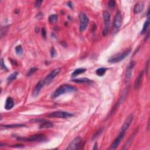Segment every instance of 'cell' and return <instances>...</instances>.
<instances>
[{"label":"cell","mask_w":150,"mask_h":150,"mask_svg":"<svg viewBox=\"0 0 150 150\" xmlns=\"http://www.w3.org/2000/svg\"><path fill=\"white\" fill-rule=\"evenodd\" d=\"M76 90L77 89L76 87L73 86L69 85H63L59 87L58 88H57L56 90L52 94L51 97L52 99H55L57 97H59L60 96L62 95V94L68 93H72Z\"/></svg>","instance_id":"obj_1"},{"label":"cell","mask_w":150,"mask_h":150,"mask_svg":"<svg viewBox=\"0 0 150 150\" xmlns=\"http://www.w3.org/2000/svg\"><path fill=\"white\" fill-rule=\"evenodd\" d=\"M130 52H131V49H127L126 51L123 52V53H118V54H116L114 55V56H113L111 58H110L108 60V62L111 63H116L121 62V60H124L130 54Z\"/></svg>","instance_id":"obj_2"},{"label":"cell","mask_w":150,"mask_h":150,"mask_svg":"<svg viewBox=\"0 0 150 150\" xmlns=\"http://www.w3.org/2000/svg\"><path fill=\"white\" fill-rule=\"evenodd\" d=\"M45 137L44 134H36L31 135L29 137H18L17 138L18 141L24 142H34V141H41L45 140Z\"/></svg>","instance_id":"obj_3"},{"label":"cell","mask_w":150,"mask_h":150,"mask_svg":"<svg viewBox=\"0 0 150 150\" xmlns=\"http://www.w3.org/2000/svg\"><path fill=\"white\" fill-rule=\"evenodd\" d=\"M103 19L104 21V28L103 31V35L104 36L108 34L110 24V14L107 11H104L103 13Z\"/></svg>","instance_id":"obj_4"},{"label":"cell","mask_w":150,"mask_h":150,"mask_svg":"<svg viewBox=\"0 0 150 150\" xmlns=\"http://www.w3.org/2000/svg\"><path fill=\"white\" fill-rule=\"evenodd\" d=\"M80 19V31L81 32L85 31L88 26L89 24V18L87 16L85 13L81 12L79 14Z\"/></svg>","instance_id":"obj_5"},{"label":"cell","mask_w":150,"mask_h":150,"mask_svg":"<svg viewBox=\"0 0 150 150\" xmlns=\"http://www.w3.org/2000/svg\"><path fill=\"white\" fill-rule=\"evenodd\" d=\"M73 116L72 113H70L66 112V111H55L53 113H51V114H48V116L49 117H52V118H62V119H67V118L72 117Z\"/></svg>","instance_id":"obj_6"},{"label":"cell","mask_w":150,"mask_h":150,"mask_svg":"<svg viewBox=\"0 0 150 150\" xmlns=\"http://www.w3.org/2000/svg\"><path fill=\"white\" fill-rule=\"evenodd\" d=\"M82 143V138L80 137H77L74 138L72 141L69 144L68 147L66 148L67 150H73V149H78L80 148Z\"/></svg>","instance_id":"obj_7"},{"label":"cell","mask_w":150,"mask_h":150,"mask_svg":"<svg viewBox=\"0 0 150 150\" xmlns=\"http://www.w3.org/2000/svg\"><path fill=\"white\" fill-rule=\"evenodd\" d=\"M60 72V68L55 69L52 71H51V72L48 74V76H46V78H45V79L44 80L45 84L48 85V84L51 83V82L53 81V79H54L59 73Z\"/></svg>","instance_id":"obj_8"},{"label":"cell","mask_w":150,"mask_h":150,"mask_svg":"<svg viewBox=\"0 0 150 150\" xmlns=\"http://www.w3.org/2000/svg\"><path fill=\"white\" fill-rule=\"evenodd\" d=\"M125 133H126V132H123V131L120 132L119 135H118V137L115 139V140H114L113 142V143L111 144V146H110V149H116V148H117L118 146L119 145V144H120L121 141H122L123 139L124 138Z\"/></svg>","instance_id":"obj_9"},{"label":"cell","mask_w":150,"mask_h":150,"mask_svg":"<svg viewBox=\"0 0 150 150\" xmlns=\"http://www.w3.org/2000/svg\"><path fill=\"white\" fill-rule=\"evenodd\" d=\"M135 65V62L131 61L127 66L126 73V83H128V82L130 81V79L131 78L132 73H133V69Z\"/></svg>","instance_id":"obj_10"},{"label":"cell","mask_w":150,"mask_h":150,"mask_svg":"<svg viewBox=\"0 0 150 150\" xmlns=\"http://www.w3.org/2000/svg\"><path fill=\"white\" fill-rule=\"evenodd\" d=\"M122 25V16L120 11H118L114 18V26L116 29H119Z\"/></svg>","instance_id":"obj_11"},{"label":"cell","mask_w":150,"mask_h":150,"mask_svg":"<svg viewBox=\"0 0 150 150\" xmlns=\"http://www.w3.org/2000/svg\"><path fill=\"white\" fill-rule=\"evenodd\" d=\"M134 119V116L133 114H130L127 117V119H126V120L124 121V123L123 124V126L121 127V128L120 130V131H123V132H126L127 130L129 128V127L130 125H131L132 121Z\"/></svg>","instance_id":"obj_12"},{"label":"cell","mask_w":150,"mask_h":150,"mask_svg":"<svg viewBox=\"0 0 150 150\" xmlns=\"http://www.w3.org/2000/svg\"><path fill=\"white\" fill-rule=\"evenodd\" d=\"M44 85H45V84L44 80H40V81L36 84V85L35 86L34 89H33L32 92V95L33 97H36L39 95V92H40L41 89L42 88Z\"/></svg>","instance_id":"obj_13"},{"label":"cell","mask_w":150,"mask_h":150,"mask_svg":"<svg viewBox=\"0 0 150 150\" xmlns=\"http://www.w3.org/2000/svg\"><path fill=\"white\" fill-rule=\"evenodd\" d=\"M143 76H144V71H141V72H140V73L137 77L136 79L135 80L134 82V89L135 90H138V89L140 88L141 86V84L142 83V79H143Z\"/></svg>","instance_id":"obj_14"},{"label":"cell","mask_w":150,"mask_h":150,"mask_svg":"<svg viewBox=\"0 0 150 150\" xmlns=\"http://www.w3.org/2000/svg\"><path fill=\"white\" fill-rule=\"evenodd\" d=\"M144 4L142 2H139L137 3L135 5L133 9V12L134 14H137L140 13L141 12H142L144 10Z\"/></svg>","instance_id":"obj_15"},{"label":"cell","mask_w":150,"mask_h":150,"mask_svg":"<svg viewBox=\"0 0 150 150\" xmlns=\"http://www.w3.org/2000/svg\"><path fill=\"white\" fill-rule=\"evenodd\" d=\"M14 106V101L12 97H8L6 100L5 105V108L7 110H10Z\"/></svg>","instance_id":"obj_16"},{"label":"cell","mask_w":150,"mask_h":150,"mask_svg":"<svg viewBox=\"0 0 150 150\" xmlns=\"http://www.w3.org/2000/svg\"><path fill=\"white\" fill-rule=\"evenodd\" d=\"M72 82L74 83H93V81H92L90 79H89L87 78H80V79H74L72 80Z\"/></svg>","instance_id":"obj_17"},{"label":"cell","mask_w":150,"mask_h":150,"mask_svg":"<svg viewBox=\"0 0 150 150\" xmlns=\"http://www.w3.org/2000/svg\"><path fill=\"white\" fill-rule=\"evenodd\" d=\"M53 127V123L51 121H46L44 123L41 124L40 126H39V128L40 129H45V128H52Z\"/></svg>","instance_id":"obj_18"},{"label":"cell","mask_w":150,"mask_h":150,"mask_svg":"<svg viewBox=\"0 0 150 150\" xmlns=\"http://www.w3.org/2000/svg\"><path fill=\"white\" fill-rule=\"evenodd\" d=\"M18 74L19 73L18 72H14V73H12V74H11L10 76L8 77V78H7V82H8V83H10L11 82L14 81V80H15L17 78Z\"/></svg>","instance_id":"obj_19"},{"label":"cell","mask_w":150,"mask_h":150,"mask_svg":"<svg viewBox=\"0 0 150 150\" xmlns=\"http://www.w3.org/2000/svg\"><path fill=\"white\" fill-rule=\"evenodd\" d=\"M26 126L23 124H10V125H5V126H3L1 125V127H4V128H21L23 127H25Z\"/></svg>","instance_id":"obj_20"},{"label":"cell","mask_w":150,"mask_h":150,"mask_svg":"<svg viewBox=\"0 0 150 150\" xmlns=\"http://www.w3.org/2000/svg\"><path fill=\"white\" fill-rule=\"evenodd\" d=\"M86 69H83V68H79L77 69L76 70H74L73 71V72L72 73V78H74L75 76H78L79 74L83 73L85 72Z\"/></svg>","instance_id":"obj_21"},{"label":"cell","mask_w":150,"mask_h":150,"mask_svg":"<svg viewBox=\"0 0 150 150\" xmlns=\"http://www.w3.org/2000/svg\"><path fill=\"white\" fill-rule=\"evenodd\" d=\"M107 70V68H106V67H100V68L97 69L96 74L99 76H103L105 74Z\"/></svg>","instance_id":"obj_22"},{"label":"cell","mask_w":150,"mask_h":150,"mask_svg":"<svg viewBox=\"0 0 150 150\" xmlns=\"http://www.w3.org/2000/svg\"><path fill=\"white\" fill-rule=\"evenodd\" d=\"M149 18H148L147 19V21H145V23H144L143 28H142V30L141 31V34H144V33H146V32H147L148 29V28L149 26Z\"/></svg>","instance_id":"obj_23"},{"label":"cell","mask_w":150,"mask_h":150,"mask_svg":"<svg viewBox=\"0 0 150 150\" xmlns=\"http://www.w3.org/2000/svg\"><path fill=\"white\" fill-rule=\"evenodd\" d=\"M48 20H49V22L51 24L56 22L58 21V16L56 14H53V15H50L49 18H48Z\"/></svg>","instance_id":"obj_24"},{"label":"cell","mask_w":150,"mask_h":150,"mask_svg":"<svg viewBox=\"0 0 150 150\" xmlns=\"http://www.w3.org/2000/svg\"><path fill=\"white\" fill-rule=\"evenodd\" d=\"M46 121L47 120L44 119H33L30 120L29 122L31 123H40V124H42Z\"/></svg>","instance_id":"obj_25"},{"label":"cell","mask_w":150,"mask_h":150,"mask_svg":"<svg viewBox=\"0 0 150 150\" xmlns=\"http://www.w3.org/2000/svg\"><path fill=\"white\" fill-rule=\"evenodd\" d=\"M15 52L18 55H19V56L22 55L23 54V49H22V46L19 45H18L16 46Z\"/></svg>","instance_id":"obj_26"},{"label":"cell","mask_w":150,"mask_h":150,"mask_svg":"<svg viewBox=\"0 0 150 150\" xmlns=\"http://www.w3.org/2000/svg\"><path fill=\"white\" fill-rule=\"evenodd\" d=\"M8 27H9V26L7 25V26H4V27L1 28V38H3L5 35H6L7 32H8Z\"/></svg>","instance_id":"obj_27"},{"label":"cell","mask_w":150,"mask_h":150,"mask_svg":"<svg viewBox=\"0 0 150 150\" xmlns=\"http://www.w3.org/2000/svg\"><path fill=\"white\" fill-rule=\"evenodd\" d=\"M38 70V69L36 68V67H32V68L30 69V70H29V72H28V74H27V76H31V75H32L34 73L36 72V71Z\"/></svg>","instance_id":"obj_28"},{"label":"cell","mask_w":150,"mask_h":150,"mask_svg":"<svg viewBox=\"0 0 150 150\" xmlns=\"http://www.w3.org/2000/svg\"><path fill=\"white\" fill-rule=\"evenodd\" d=\"M1 69H3V70H8V69H7V67H6V66H5V65L4 62L3 58H2L1 59Z\"/></svg>","instance_id":"obj_29"},{"label":"cell","mask_w":150,"mask_h":150,"mask_svg":"<svg viewBox=\"0 0 150 150\" xmlns=\"http://www.w3.org/2000/svg\"><path fill=\"white\" fill-rule=\"evenodd\" d=\"M102 131H103V128H100V129L98 130V131L95 134L93 135L92 139H95L96 138H97V137L99 136V135H100V134L101 133H102Z\"/></svg>","instance_id":"obj_30"},{"label":"cell","mask_w":150,"mask_h":150,"mask_svg":"<svg viewBox=\"0 0 150 150\" xmlns=\"http://www.w3.org/2000/svg\"><path fill=\"white\" fill-rule=\"evenodd\" d=\"M108 6H109L110 8H114L116 5V1H114V0H111V1H110L109 2H108Z\"/></svg>","instance_id":"obj_31"},{"label":"cell","mask_w":150,"mask_h":150,"mask_svg":"<svg viewBox=\"0 0 150 150\" xmlns=\"http://www.w3.org/2000/svg\"><path fill=\"white\" fill-rule=\"evenodd\" d=\"M43 3V1H35V7L36 8H39L42 5V4Z\"/></svg>","instance_id":"obj_32"},{"label":"cell","mask_w":150,"mask_h":150,"mask_svg":"<svg viewBox=\"0 0 150 150\" xmlns=\"http://www.w3.org/2000/svg\"><path fill=\"white\" fill-rule=\"evenodd\" d=\"M12 148H22L24 147V145L22 144H16V145H14L13 146H11Z\"/></svg>","instance_id":"obj_33"},{"label":"cell","mask_w":150,"mask_h":150,"mask_svg":"<svg viewBox=\"0 0 150 150\" xmlns=\"http://www.w3.org/2000/svg\"><path fill=\"white\" fill-rule=\"evenodd\" d=\"M41 35H42V36L44 38H45L46 35V31L44 28H42V32H41Z\"/></svg>","instance_id":"obj_34"},{"label":"cell","mask_w":150,"mask_h":150,"mask_svg":"<svg viewBox=\"0 0 150 150\" xmlns=\"http://www.w3.org/2000/svg\"><path fill=\"white\" fill-rule=\"evenodd\" d=\"M55 54H56V52H55V48L52 47L51 48V57H53L55 56Z\"/></svg>","instance_id":"obj_35"},{"label":"cell","mask_w":150,"mask_h":150,"mask_svg":"<svg viewBox=\"0 0 150 150\" xmlns=\"http://www.w3.org/2000/svg\"><path fill=\"white\" fill-rule=\"evenodd\" d=\"M11 60V62L12 65H14V66H18V63L15 60H13V59H10Z\"/></svg>","instance_id":"obj_36"},{"label":"cell","mask_w":150,"mask_h":150,"mask_svg":"<svg viewBox=\"0 0 150 150\" xmlns=\"http://www.w3.org/2000/svg\"><path fill=\"white\" fill-rule=\"evenodd\" d=\"M67 5H68V6L70 7V8H71V9H72L73 8V7H72V2L71 1H69V2H67Z\"/></svg>","instance_id":"obj_37"},{"label":"cell","mask_w":150,"mask_h":150,"mask_svg":"<svg viewBox=\"0 0 150 150\" xmlns=\"http://www.w3.org/2000/svg\"><path fill=\"white\" fill-rule=\"evenodd\" d=\"M97 149V142H96V143L94 144L93 148V149L94 150V149Z\"/></svg>","instance_id":"obj_38"},{"label":"cell","mask_w":150,"mask_h":150,"mask_svg":"<svg viewBox=\"0 0 150 150\" xmlns=\"http://www.w3.org/2000/svg\"><path fill=\"white\" fill-rule=\"evenodd\" d=\"M39 28H35V32H36V33L37 32H39Z\"/></svg>","instance_id":"obj_39"},{"label":"cell","mask_w":150,"mask_h":150,"mask_svg":"<svg viewBox=\"0 0 150 150\" xmlns=\"http://www.w3.org/2000/svg\"><path fill=\"white\" fill-rule=\"evenodd\" d=\"M149 8H148V12H147V16L148 17H149Z\"/></svg>","instance_id":"obj_40"}]
</instances>
